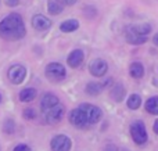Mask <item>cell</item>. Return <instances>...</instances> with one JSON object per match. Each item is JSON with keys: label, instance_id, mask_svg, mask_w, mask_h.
Returning <instances> with one entry per match:
<instances>
[{"label": "cell", "instance_id": "1", "mask_svg": "<svg viewBox=\"0 0 158 151\" xmlns=\"http://www.w3.org/2000/svg\"><path fill=\"white\" fill-rule=\"evenodd\" d=\"M27 33L24 19L19 14L11 13L0 21V36L4 40H19Z\"/></svg>", "mask_w": 158, "mask_h": 151}, {"label": "cell", "instance_id": "2", "mask_svg": "<svg viewBox=\"0 0 158 151\" xmlns=\"http://www.w3.org/2000/svg\"><path fill=\"white\" fill-rule=\"evenodd\" d=\"M131 135H132V139L136 144L142 146L147 141L148 136H147V132H146V126L143 124V121H135L133 124L131 125Z\"/></svg>", "mask_w": 158, "mask_h": 151}, {"label": "cell", "instance_id": "3", "mask_svg": "<svg viewBox=\"0 0 158 151\" xmlns=\"http://www.w3.org/2000/svg\"><path fill=\"white\" fill-rule=\"evenodd\" d=\"M46 76L49 78L53 82H60L64 78L67 76V71L64 68L63 64L60 63H50L49 65L46 67V71H44Z\"/></svg>", "mask_w": 158, "mask_h": 151}, {"label": "cell", "instance_id": "4", "mask_svg": "<svg viewBox=\"0 0 158 151\" xmlns=\"http://www.w3.org/2000/svg\"><path fill=\"white\" fill-rule=\"evenodd\" d=\"M64 112H65L64 105L58 103L57 105H54V107L49 108L47 111H44V112H43V118H44V121H46L49 125H56V124H58V122L63 119Z\"/></svg>", "mask_w": 158, "mask_h": 151}, {"label": "cell", "instance_id": "5", "mask_svg": "<svg viewBox=\"0 0 158 151\" xmlns=\"http://www.w3.org/2000/svg\"><path fill=\"white\" fill-rule=\"evenodd\" d=\"M25 76H27V69H25V67L19 65V64H15V65L10 67V69H8V72H7L8 80H10L11 83H14V85L22 83Z\"/></svg>", "mask_w": 158, "mask_h": 151}, {"label": "cell", "instance_id": "6", "mask_svg": "<svg viewBox=\"0 0 158 151\" xmlns=\"http://www.w3.org/2000/svg\"><path fill=\"white\" fill-rule=\"evenodd\" d=\"M79 108H82V110H83V112L86 114V118H87V122H89V125L97 124V122L101 119L103 111H101L98 107H96V105H92V104H81V105H79Z\"/></svg>", "mask_w": 158, "mask_h": 151}, {"label": "cell", "instance_id": "7", "mask_svg": "<svg viewBox=\"0 0 158 151\" xmlns=\"http://www.w3.org/2000/svg\"><path fill=\"white\" fill-rule=\"evenodd\" d=\"M71 139L65 135H57L52 139V143H50V147H52V151H69L71 150Z\"/></svg>", "mask_w": 158, "mask_h": 151}, {"label": "cell", "instance_id": "8", "mask_svg": "<svg viewBox=\"0 0 158 151\" xmlns=\"http://www.w3.org/2000/svg\"><path fill=\"white\" fill-rule=\"evenodd\" d=\"M69 122H71L75 128H79V129L89 126V122H87L86 114H85L83 110H82V108H79V107L75 108V110H72L71 112H69Z\"/></svg>", "mask_w": 158, "mask_h": 151}, {"label": "cell", "instance_id": "9", "mask_svg": "<svg viewBox=\"0 0 158 151\" xmlns=\"http://www.w3.org/2000/svg\"><path fill=\"white\" fill-rule=\"evenodd\" d=\"M107 69H108V64L104 60H101V58H96V60H93L89 64V71L93 76H97V78L104 76Z\"/></svg>", "mask_w": 158, "mask_h": 151}, {"label": "cell", "instance_id": "10", "mask_svg": "<svg viewBox=\"0 0 158 151\" xmlns=\"http://www.w3.org/2000/svg\"><path fill=\"white\" fill-rule=\"evenodd\" d=\"M32 27L35 28L36 31H47L50 27H52V21H50L47 17L42 15V14H36L35 17L32 18Z\"/></svg>", "mask_w": 158, "mask_h": 151}, {"label": "cell", "instance_id": "11", "mask_svg": "<svg viewBox=\"0 0 158 151\" xmlns=\"http://www.w3.org/2000/svg\"><path fill=\"white\" fill-rule=\"evenodd\" d=\"M58 103H60V100H58L57 96H54V94H52V93H46L43 97H42V100H40V110H42V112L47 111L49 108L54 107V105H57Z\"/></svg>", "mask_w": 158, "mask_h": 151}, {"label": "cell", "instance_id": "12", "mask_svg": "<svg viewBox=\"0 0 158 151\" xmlns=\"http://www.w3.org/2000/svg\"><path fill=\"white\" fill-rule=\"evenodd\" d=\"M83 58H85L83 51L77 49V50H74V51L69 53L68 58H67V63H68V65L71 67V68H78V67L83 63Z\"/></svg>", "mask_w": 158, "mask_h": 151}, {"label": "cell", "instance_id": "13", "mask_svg": "<svg viewBox=\"0 0 158 151\" xmlns=\"http://www.w3.org/2000/svg\"><path fill=\"white\" fill-rule=\"evenodd\" d=\"M128 31L133 35L137 36H146L151 32V27L148 24H140V25H132L131 28H128Z\"/></svg>", "mask_w": 158, "mask_h": 151}, {"label": "cell", "instance_id": "14", "mask_svg": "<svg viewBox=\"0 0 158 151\" xmlns=\"http://www.w3.org/2000/svg\"><path fill=\"white\" fill-rule=\"evenodd\" d=\"M129 74H131V76L135 78V79L143 78V75H144V67H143V64L137 63V61L132 63L131 67H129Z\"/></svg>", "mask_w": 158, "mask_h": 151}, {"label": "cell", "instance_id": "15", "mask_svg": "<svg viewBox=\"0 0 158 151\" xmlns=\"http://www.w3.org/2000/svg\"><path fill=\"white\" fill-rule=\"evenodd\" d=\"M112 100H115L117 103H121L125 97V88H123L122 83H115V86L112 88L111 93H110Z\"/></svg>", "mask_w": 158, "mask_h": 151}, {"label": "cell", "instance_id": "16", "mask_svg": "<svg viewBox=\"0 0 158 151\" xmlns=\"http://www.w3.org/2000/svg\"><path fill=\"white\" fill-rule=\"evenodd\" d=\"M36 94H38L36 89L25 88V89H22V90L19 92V100H21V101H24V103H29V101H32V100L35 99Z\"/></svg>", "mask_w": 158, "mask_h": 151}, {"label": "cell", "instance_id": "17", "mask_svg": "<svg viewBox=\"0 0 158 151\" xmlns=\"http://www.w3.org/2000/svg\"><path fill=\"white\" fill-rule=\"evenodd\" d=\"M79 28V22L77 19H67V21L61 22L60 25V29L63 31V32H74V31H77Z\"/></svg>", "mask_w": 158, "mask_h": 151}, {"label": "cell", "instance_id": "18", "mask_svg": "<svg viewBox=\"0 0 158 151\" xmlns=\"http://www.w3.org/2000/svg\"><path fill=\"white\" fill-rule=\"evenodd\" d=\"M101 90H103V85H100V83H96V82L87 83L86 89H85V92H86L89 96H98V94L101 93Z\"/></svg>", "mask_w": 158, "mask_h": 151}, {"label": "cell", "instance_id": "19", "mask_svg": "<svg viewBox=\"0 0 158 151\" xmlns=\"http://www.w3.org/2000/svg\"><path fill=\"white\" fill-rule=\"evenodd\" d=\"M146 110L150 114H153V115H158V96L150 97L146 101Z\"/></svg>", "mask_w": 158, "mask_h": 151}, {"label": "cell", "instance_id": "20", "mask_svg": "<svg viewBox=\"0 0 158 151\" xmlns=\"http://www.w3.org/2000/svg\"><path fill=\"white\" fill-rule=\"evenodd\" d=\"M47 11L50 14H53V15H58L63 11V6L57 0H49V3H47Z\"/></svg>", "mask_w": 158, "mask_h": 151}, {"label": "cell", "instance_id": "21", "mask_svg": "<svg viewBox=\"0 0 158 151\" xmlns=\"http://www.w3.org/2000/svg\"><path fill=\"white\" fill-rule=\"evenodd\" d=\"M126 40H128L131 44H143L147 42V38H146V36L133 35V33H131L128 31V32H126Z\"/></svg>", "mask_w": 158, "mask_h": 151}, {"label": "cell", "instance_id": "22", "mask_svg": "<svg viewBox=\"0 0 158 151\" xmlns=\"http://www.w3.org/2000/svg\"><path fill=\"white\" fill-rule=\"evenodd\" d=\"M126 104H128V107L131 110H137L140 107V104H142V97L139 94H132V96H129Z\"/></svg>", "mask_w": 158, "mask_h": 151}, {"label": "cell", "instance_id": "23", "mask_svg": "<svg viewBox=\"0 0 158 151\" xmlns=\"http://www.w3.org/2000/svg\"><path fill=\"white\" fill-rule=\"evenodd\" d=\"M3 130H4V133H7V135H13L14 130H15V122H14L13 119H6L4 125H3Z\"/></svg>", "mask_w": 158, "mask_h": 151}, {"label": "cell", "instance_id": "24", "mask_svg": "<svg viewBox=\"0 0 158 151\" xmlns=\"http://www.w3.org/2000/svg\"><path fill=\"white\" fill-rule=\"evenodd\" d=\"M24 118L28 119V121H32V119L36 118V112L33 108H25L24 110Z\"/></svg>", "mask_w": 158, "mask_h": 151}, {"label": "cell", "instance_id": "25", "mask_svg": "<svg viewBox=\"0 0 158 151\" xmlns=\"http://www.w3.org/2000/svg\"><path fill=\"white\" fill-rule=\"evenodd\" d=\"M14 151H32L28 144H18L17 147H14Z\"/></svg>", "mask_w": 158, "mask_h": 151}, {"label": "cell", "instance_id": "26", "mask_svg": "<svg viewBox=\"0 0 158 151\" xmlns=\"http://www.w3.org/2000/svg\"><path fill=\"white\" fill-rule=\"evenodd\" d=\"M19 0H6V4L8 6V7H15V6H18Z\"/></svg>", "mask_w": 158, "mask_h": 151}, {"label": "cell", "instance_id": "27", "mask_svg": "<svg viewBox=\"0 0 158 151\" xmlns=\"http://www.w3.org/2000/svg\"><path fill=\"white\" fill-rule=\"evenodd\" d=\"M103 151H118V149H117L115 144H107V146L104 147Z\"/></svg>", "mask_w": 158, "mask_h": 151}, {"label": "cell", "instance_id": "28", "mask_svg": "<svg viewBox=\"0 0 158 151\" xmlns=\"http://www.w3.org/2000/svg\"><path fill=\"white\" fill-rule=\"evenodd\" d=\"M58 3H63V4H67V6H72L78 2V0H57Z\"/></svg>", "mask_w": 158, "mask_h": 151}, {"label": "cell", "instance_id": "29", "mask_svg": "<svg viewBox=\"0 0 158 151\" xmlns=\"http://www.w3.org/2000/svg\"><path fill=\"white\" fill-rule=\"evenodd\" d=\"M110 85H112V79L111 78H108V79H106V82H103V88L106 89L107 86H110Z\"/></svg>", "mask_w": 158, "mask_h": 151}, {"label": "cell", "instance_id": "30", "mask_svg": "<svg viewBox=\"0 0 158 151\" xmlns=\"http://www.w3.org/2000/svg\"><path fill=\"white\" fill-rule=\"evenodd\" d=\"M153 130H154V133H157L158 135V119L156 122H154V126H153Z\"/></svg>", "mask_w": 158, "mask_h": 151}, {"label": "cell", "instance_id": "31", "mask_svg": "<svg viewBox=\"0 0 158 151\" xmlns=\"http://www.w3.org/2000/svg\"><path fill=\"white\" fill-rule=\"evenodd\" d=\"M153 42H154V44H156V46H158V33H157V35H156V36H154Z\"/></svg>", "mask_w": 158, "mask_h": 151}, {"label": "cell", "instance_id": "32", "mask_svg": "<svg viewBox=\"0 0 158 151\" xmlns=\"http://www.w3.org/2000/svg\"><path fill=\"white\" fill-rule=\"evenodd\" d=\"M0 101H2V94H0Z\"/></svg>", "mask_w": 158, "mask_h": 151}]
</instances>
